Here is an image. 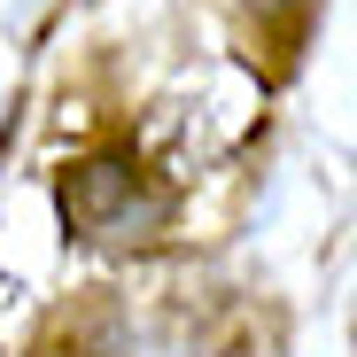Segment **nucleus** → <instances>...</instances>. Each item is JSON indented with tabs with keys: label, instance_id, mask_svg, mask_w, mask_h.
<instances>
[{
	"label": "nucleus",
	"instance_id": "nucleus-1",
	"mask_svg": "<svg viewBox=\"0 0 357 357\" xmlns=\"http://www.w3.org/2000/svg\"><path fill=\"white\" fill-rule=\"evenodd\" d=\"M63 210L78 233H101V241H125V233H148L163 218V195H140V178L132 163H116V155H93L63 178Z\"/></svg>",
	"mask_w": 357,
	"mask_h": 357
},
{
	"label": "nucleus",
	"instance_id": "nucleus-2",
	"mask_svg": "<svg viewBox=\"0 0 357 357\" xmlns=\"http://www.w3.org/2000/svg\"><path fill=\"white\" fill-rule=\"evenodd\" d=\"M257 8H287V0H257Z\"/></svg>",
	"mask_w": 357,
	"mask_h": 357
}]
</instances>
